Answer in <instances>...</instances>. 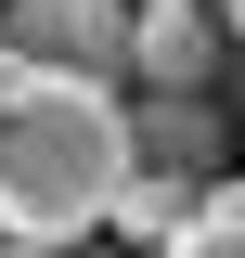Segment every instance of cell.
Masks as SVG:
<instances>
[{
	"instance_id": "cell-3",
	"label": "cell",
	"mask_w": 245,
	"mask_h": 258,
	"mask_svg": "<svg viewBox=\"0 0 245 258\" xmlns=\"http://www.w3.org/2000/svg\"><path fill=\"white\" fill-rule=\"evenodd\" d=\"M219 13H129V78L142 91H181V103H207V78H219Z\"/></svg>"
},
{
	"instance_id": "cell-8",
	"label": "cell",
	"mask_w": 245,
	"mask_h": 258,
	"mask_svg": "<svg viewBox=\"0 0 245 258\" xmlns=\"http://www.w3.org/2000/svg\"><path fill=\"white\" fill-rule=\"evenodd\" d=\"M219 13H232V26H245V0H219Z\"/></svg>"
},
{
	"instance_id": "cell-2",
	"label": "cell",
	"mask_w": 245,
	"mask_h": 258,
	"mask_svg": "<svg viewBox=\"0 0 245 258\" xmlns=\"http://www.w3.org/2000/svg\"><path fill=\"white\" fill-rule=\"evenodd\" d=\"M0 64H13V78L116 91L129 78V0H13V13H0Z\"/></svg>"
},
{
	"instance_id": "cell-1",
	"label": "cell",
	"mask_w": 245,
	"mask_h": 258,
	"mask_svg": "<svg viewBox=\"0 0 245 258\" xmlns=\"http://www.w3.org/2000/svg\"><path fill=\"white\" fill-rule=\"evenodd\" d=\"M129 181V103L0 64V258H65Z\"/></svg>"
},
{
	"instance_id": "cell-7",
	"label": "cell",
	"mask_w": 245,
	"mask_h": 258,
	"mask_svg": "<svg viewBox=\"0 0 245 258\" xmlns=\"http://www.w3.org/2000/svg\"><path fill=\"white\" fill-rule=\"evenodd\" d=\"M129 13H219V0H129Z\"/></svg>"
},
{
	"instance_id": "cell-4",
	"label": "cell",
	"mask_w": 245,
	"mask_h": 258,
	"mask_svg": "<svg viewBox=\"0 0 245 258\" xmlns=\"http://www.w3.org/2000/svg\"><path fill=\"white\" fill-rule=\"evenodd\" d=\"M129 168H155V181H219V116L181 91H142L129 103Z\"/></svg>"
},
{
	"instance_id": "cell-5",
	"label": "cell",
	"mask_w": 245,
	"mask_h": 258,
	"mask_svg": "<svg viewBox=\"0 0 245 258\" xmlns=\"http://www.w3.org/2000/svg\"><path fill=\"white\" fill-rule=\"evenodd\" d=\"M194 194H207V181H155V168H129L116 207H103V220H116V258H168V245L194 232Z\"/></svg>"
},
{
	"instance_id": "cell-6",
	"label": "cell",
	"mask_w": 245,
	"mask_h": 258,
	"mask_svg": "<svg viewBox=\"0 0 245 258\" xmlns=\"http://www.w3.org/2000/svg\"><path fill=\"white\" fill-rule=\"evenodd\" d=\"M168 258H245V181H207V194H194V232Z\"/></svg>"
}]
</instances>
